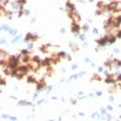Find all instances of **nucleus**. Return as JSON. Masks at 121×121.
<instances>
[{
	"label": "nucleus",
	"instance_id": "nucleus-5",
	"mask_svg": "<svg viewBox=\"0 0 121 121\" xmlns=\"http://www.w3.org/2000/svg\"><path fill=\"white\" fill-rule=\"evenodd\" d=\"M19 105H22V106H29L32 105L30 102H28V100H19Z\"/></svg>",
	"mask_w": 121,
	"mask_h": 121
},
{
	"label": "nucleus",
	"instance_id": "nucleus-8",
	"mask_svg": "<svg viewBox=\"0 0 121 121\" xmlns=\"http://www.w3.org/2000/svg\"><path fill=\"white\" fill-rule=\"evenodd\" d=\"M92 80H98V81H99V80H100V76H99V74H94Z\"/></svg>",
	"mask_w": 121,
	"mask_h": 121
},
{
	"label": "nucleus",
	"instance_id": "nucleus-6",
	"mask_svg": "<svg viewBox=\"0 0 121 121\" xmlns=\"http://www.w3.org/2000/svg\"><path fill=\"white\" fill-rule=\"evenodd\" d=\"M81 30H84V32H88V30H90V26H88V25H84V26H81Z\"/></svg>",
	"mask_w": 121,
	"mask_h": 121
},
{
	"label": "nucleus",
	"instance_id": "nucleus-2",
	"mask_svg": "<svg viewBox=\"0 0 121 121\" xmlns=\"http://www.w3.org/2000/svg\"><path fill=\"white\" fill-rule=\"evenodd\" d=\"M80 30H81V26H80V23L72 22V32H73L74 35H78V33H80Z\"/></svg>",
	"mask_w": 121,
	"mask_h": 121
},
{
	"label": "nucleus",
	"instance_id": "nucleus-1",
	"mask_svg": "<svg viewBox=\"0 0 121 121\" xmlns=\"http://www.w3.org/2000/svg\"><path fill=\"white\" fill-rule=\"evenodd\" d=\"M39 39L37 35H35V33H28L26 36H25V41H28V43H30V41H36Z\"/></svg>",
	"mask_w": 121,
	"mask_h": 121
},
{
	"label": "nucleus",
	"instance_id": "nucleus-4",
	"mask_svg": "<svg viewBox=\"0 0 121 121\" xmlns=\"http://www.w3.org/2000/svg\"><path fill=\"white\" fill-rule=\"evenodd\" d=\"M50 47H51V45L50 44H41L40 45V48H39V50H40V51H41V52H48V48H50Z\"/></svg>",
	"mask_w": 121,
	"mask_h": 121
},
{
	"label": "nucleus",
	"instance_id": "nucleus-3",
	"mask_svg": "<svg viewBox=\"0 0 121 121\" xmlns=\"http://www.w3.org/2000/svg\"><path fill=\"white\" fill-rule=\"evenodd\" d=\"M36 88H37V91L45 90V88H47V83H45V80H40V81L37 83V85H36Z\"/></svg>",
	"mask_w": 121,
	"mask_h": 121
},
{
	"label": "nucleus",
	"instance_id": "nucleus-7",
	"mask_svg": "<svg viewBox=\"0 0 121 121\" xmlns=\"http://www.w3.org/2000/svg\"><path fill=\"white\" fill-rule=\"evenodd\" d=\"M70 47L73 48V51H78V45H74V44H70Z\"/></svg>",
	"mask_w": 121,
	"mask_h": 121
}]
</instances>
